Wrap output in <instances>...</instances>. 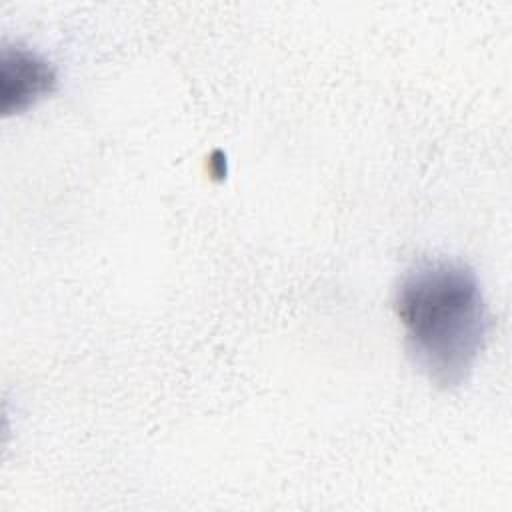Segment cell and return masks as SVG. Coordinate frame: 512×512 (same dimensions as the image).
<instances>
[{
  "label": "cell",
  "instance_id": "1",
  "mask_svg": "<svg viewBox=\"0 0 512 512\" xmlns=\"http://www.w3.org/2000/svg\"><path fill=\"white\" fill-rule=\"evenodd\" d=\"M392 308L406 354L428 382L442 390L462 386L492 322L476 272L450 258L418 260L400 276Z\"/></svg>",
  "mask_w": 512,
  "mask_h": 512
},
{
  "label": "cell",
  "instance_id": "2",
  "mask_svg": "<svg viewBox=\"0 0 512 512\" xmlns=\"http://www.w3.org/2000/svg\"><path fill=\"white\" fill-rule=\"evenodd\" d=\"M2 112H24L56 90L54 66L24 46L2 48Z\"/></svg>",
  "mask_w": 512,
  "mask_h": 512
}]
</instances>
